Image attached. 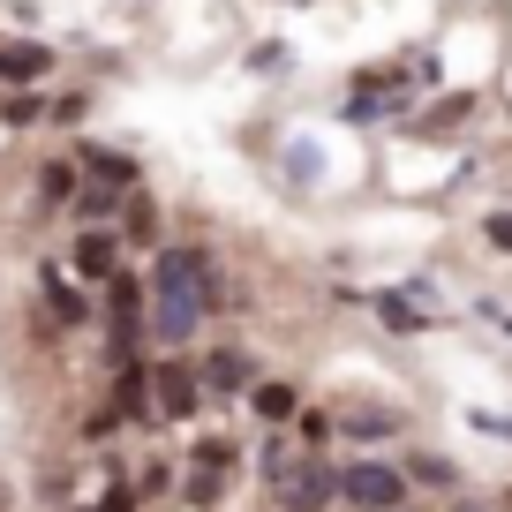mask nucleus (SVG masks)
Instances as JSON below:
<instances>
[{
    "mask_svg": "<svg viewBox=\"0 0 512 512\" xmlns=\"http://www.w3.org/2000/svg\"><path fill=\"white\" fill-rule=\"evenodd\" d=\"M226 309V279L219 256L204 241H166L159 264H151V339L159 347H189L204 332V317Z\"/></svg>",
    "mask_w": 512,
    "mask_h": 512,
    "instance_id": "obj_1",
    "label": "nucleus"
},
{
    "mask_svg": "<svg viewBox=\"0 0 512 512\" xmlns=\"http://www.w3.org/2000/svg\"><path fill=\"white\" fill-rule=\"evenodd\" d=\"M339 497H347L354 512H400V505H407V467H392V460H354L347 475H339Z\"/></svg>",
    "mask_w": 512,
    "mask_h": 512,
    "instance_id": "obj_2",
    "label": "nucleus"
},
{
    "mask_svg": "<svg viewBox=\"0 0 512 512\" xmlns=\"http://www.w3.org/2000/svg\"><path fill=\"white\" fill-rule=\"evenodd\" d=\"M234 475H241V445L234 437H196V452H189V505L196 512L219 505Z\"/></svg>",
    "mask_w": 512,
    "mask_h": 512,
    "instance_id": "obj_3",
    "label": "nucleus"
},
{
    "mask_svg": "<svg viewBox=\"0 0 512 512\" xmlns=\"http://www.w3.org/2000/svg\"><path fill=\"white\" fill-rule=\"evenodd\" d=\"M151 400H159L166 422H189L196 407H204V369L181 362V354H166V362L151 369Z\"/></svg>",
    "mask_w": 512,
    "mask_h": 512,
    "instance_id": "obj_4",
    "label": "nucleus"
},
{
    "mask_svg": "<svg viewBox=\"0 0 512 512\" xmlns=\"http://www.w3.org/2000/svg\"><path fill=\"white\" fill-rule=\"evenodd\" d=\"M121 249H128V241L113 234V226H83L76 249H68V272H76L83 287H106V279L121 272Z\"/></svg>",
    "mask_w": 512,
    "mask_h": 512,
    "instance_id": "obj_5",
    "label": "nucleus"
},
{
    "mask_svg": "<svg viewBox=\"0 0 512 512\" xmlns=\"http://www.w3.org/2000/svg\"><path fill=\"white\" fill-rule=\"evenodd\" d=\"M339 497V482L324 475V467H287V475H279V505L287 512H324Z\"/></svg>",
    "mask_w": 512,
    "mask_h": 512,
    "instance_id": "obj_6",
    "label": "nucleus"
},
{
    "mask_svg": "<svg viewBox=\"0 0 512 512\" xmlns=\"http://www.w3.org/2000/svg\"><path fill=\"white\" fill-rule=\"evenodd\" d=\"M53 76V46L38 38H0V83H46Z\"/></svg>",
    "mask_w": 512,
    "mask_h": 512,
    "instance_id": "obj_7",
    "label": "nucleus"
},
{
    "mask_svg": "<svg viewBox=\"0 0 512 512\" xmlns=\"http://www.w3.org/2000/svg\"><path fill=\"white\" fill-rule=\"evenodd\" d=\"M204 392H256V362L241 347H219V354H204Z\"/></svg>",
    "mask_w": 512,
    "mask_h": 512,
    "instance_id": "obj_8",
    "label": "nucleus"
},
{
    "mask_svg": "<svg viewBox=\"0 0 512 512\" xmlns=\"http://www.w3.org/2000/svg\"><path fill=\"white\" fill-rule=\"evenodd\" d=\"M76 166H83L91 181H113V189H136V181H144V166L128 159V151H106V144H83Z\"/></svg>",
    "mask_w": 512,
    "mask_h": 512,
    "instance_id": "obj_9",
    "label": "nucleus"
},
{
    "mask_svg": "<svg viewBox=\"0 0 512 512\" xmlns=\"http://www.w3.org/2000/svg\"><path fill=\"white\" fill-rule=\"evenodd\" d=\"M369 309H377L384 332H430V317L415 309V287H384V294H369Z\"/></svg>",
    "mask_w": 512,
    "mask_h": 512,
    "instance_id": "obj_10",
    "label": "nucleus"
},
{
    "mask_svg": "<svg viewBox=\"0 0 512 512\" xmlns=\"http://www.w3.org/2000/svg\"><path fill=\"white\" fill-rule=\"evenodd\" d=\"M76 196H83V166L76 159H46V166H38V204H46V211L76 204Z\"/></svg>",
    "mask_w": 512,
    "mask_h": 512,
    "instance_id": "obj_11",
    "label": "nucleus"
},
{
    "mask_svg": "<svg viewBox=\"0 0 512 512\" xmlns=\"http://www.w3.org/2000/svg\"><path fill=\"white\" fill-rule=\"evenodd\" d=\"M249 415L279 430V422H294V415H302V392H294V384H279V377H264V384L249 392Z\"/></svg>",
    "mask_w": 512,
    "mask_h": 512,
    "instance_id": "obj_12",
    "label": "nucleus"
},
{
    "mask_svg": "<svg viewBox=\"0 0 512 512\" xmlns=\"http://www.w3.org/2000/svg\"><path fill=\"white\" fill-rule=\"evenodd\" d=\"M46 309H53V324H83V317H91V302H83L61 272H46Z\"/></svg>",
    "mask_w": 512,
    "mask_h": 512,
    "instance_id": "obj_13",
    "label": "nucleus"
},
{
    "mask_svg": "<svg viewBox=\"0 0 512 512\" xmlns=\"http://www.w3.org/2000/svg\"><path fill=\"white\" fill-rule=\"evenodd\" d=\"M151 234H159V204H151L144 189H128V226H121V241H136V249H144Z\"/></svg>",
    "mask_w": 512,
    "mask_h": 512,
    "instance_id": "obj_14",
    "label": "nucleus"
},
{
    "mask_svg": "<svg viewBox=\"0 0 512 512\" xmlns=\"http://www.w3.org/2000/svg\"><path fill=\"white\" fill-rule=\"evenodd\" d=\"M482 249H490V256H512V204L482 211Z\"/></svg>",
    "mask_w": 512,
    "mask_h": 512,
    "instance_id": "obj_15",
    "label": "nucleus"
},
{
    "mask_svg": "<svg viewBox=\"0 0 512 512\" xmlns=\"http://www.w3.org/2000/svg\"><path fill=\"white\" fill-rule=\"evenodd\" d=\"M467 113H475V98H445V106H437V113H422V136H445V121H467Z\"/></svg>",
    "mask_w": 512,
    "mask_h": 512,
    "instance_id": "obj_16",
    "label": "nucleus"
},
{
    "mask_svg": "<svg viewBox=\"0 0 512 512\" xmlns=\"http://www.w3.org/2000/svg\"><path fill=\"white\" fill-rule=\"evenodd\" d=\"M339 430H347L354 445H377V437H392V415H347Z\"/></svg>",
    "mask_w": 512,
    "mask_h": 512,
    "instance_id": "obj_17",
    "label": "nucleus"
},
{
    "mask_svg": "<svg viewBox=\"0 0 512 512\" xmlns=\"http://www.w3.org/2000/svg\"><path fill=\"white\" fill-rule=\"evenodd\" d=\"M249 68H256V76H279V68H287V46H279V38H264V46H249Z\"/></svg>",
    "mask_w": 512,
    "mask_h": 512,
    "instance_id": "obj_18",
    "label": "nucleus"
},
{
    "mask_svg": "<svg viewBox=\"0 0 512 512\" xmlns=\"http://www.w3.org/2000/svg\"><path fill=\"white\" fill-rule=\"evenodd\" d=\"M294 430H302V445H324V437H332V415H324V407H302Z\"/></svg>",
    "mask_w": 512,
    "mask_h": 512,
    "instance_id": "obj_19",
    "label": "nucleus"
},
{
    "mask_svg": "<svg viewBox=\"0 0 512 512\" xmlns=\"http://www.w3.org/2000/svg\"><path fill=\"white\" fill-rule=\"evenodd\" d=\"M467 422H475L482 437H497V445H512V415H475V407H467Z\"/></svg>",
    "mask_w": 512,
    "mask_h": 512,
    "instance_id": "obj_20",
    "label": "nucleus"
},
{
    "mask_svg": "<svg viewBox=\"0 0 512 512\" xmlns=\"http://www.w3.org/2000/svg\"><path fill=\"white\" fill-rule=\"evenodd\" d=\"M407 482H452V467H445V460H430V452H422V460L407 467Z\"/></svg>",
    "mask_w": 512,
    "mask_h": 512,
    "instance_id": "obj_21",
    "label": "nucleus"
},
{
    "mask_svg": "<svg viewBox=\"0 0 512 512\" xmlns=\"http://www.w3.org/2000/svg\"><path fill=\"white\" fill-rule=\"evenodd\" d=\"M505 512H512V497H505Z\"/></svg>",
    "mask_w": 512,
    "mask_h": 512,
    "instance_id": "obj_22",
    "label": "nucleus"
}]
</instances>
